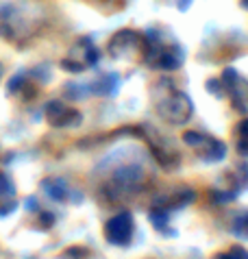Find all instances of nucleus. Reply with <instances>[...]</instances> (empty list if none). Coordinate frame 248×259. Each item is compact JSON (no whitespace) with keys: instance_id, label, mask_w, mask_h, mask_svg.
<instances>
[{"instance_id":"f257e3e1","label":"nucleus","mask_w":248,"mask_h":259,"mask_svg":"<svg viewBox=\"0 0 248 259\" xmlns=\"http://www.w3.org/2000/svg\"><path fill=\"white\" fill-rule=\"evenodd\" d=\"M142 61L152 70L172 72V70H179L185 63V48L179 44V39L166 35L163 31L148 28L144 33Z\"/></svg>"},{"instance_id":"f03ea898","label":"nucleus","mask_w":248,"mask_h":259,"mask_svg":"<svg viewBox=\"0 0 248 259\" xmlns=\"http://www.w3.org/2000/svg\"><path fill=\"white\" fill-rule=\"evenodd\" d=\"M150 98L155 105L159 118H163L170 124H185L194 116V103L183 90H179L170 78H161L152 85Z\"/></svg>"},{"instance_id":"7ed1b4c3","label":"nucleus","mask_w":248,"mask_h":259,"mask_svg":"<svg viewBox=\"0 0 248 259\" xmlns=\"http://www.w3.org/2000/svg\"><path fill=\"white\" fill-rule=\"evenodd\" d=\"M37 13L20 5H0V37L13 46L28 44L37 35Z\"/></svg>"},{"instance_id":"20e7f679","label":"nucleus","mask_w":248,"mask_h":259,"mask_svg":"<svg viewBox=\"0 0 248 259\" xmlns=\"http://www.w3.org/2000/svg\"><path fill=\"white\" fill-rule=\"evenodd\" d=\"M100 61V50L98 46L94 44L92 37H81L74 41L65 57L61 59V68L65 72H74V74H81L85 70H92L96 68Z\"/></svg>"},{"instance_id":"39448f33","label":"nucleus","mask_w":248,"mask_h":259,"mask_svg":"<svg viewBox=\"0 0 248 259\" xmlns=\"http://www.w3.org/2000/svg\"><path fill=\"white\" fill-rule=\"evenodd\" d=\"M109 55L118 61H131L144 57V33L137 31H118L109 41Z\"/></svg>"},{"instance_id":"423d86ee","label":"nucleus","mask_w":248,"mask_h":259,"mask_svg":"<svg viewBox=\"0 0 248 259\" xmlns=\"http://www.w3.org/2000/svg\"><path fill=\"white\" fill-rule=\"evenodd\" d=\"M48 81V74L42 70H22L7 83V94L20 100H31L39 94V88Z\"/></svg>"},{"instance_id":"0eeeda50","label":"nucleus","mask_w":248,"mask_h":259,"mask_svg":"<svg viewBox=\"0 0 248 259\" xmlns=\"http://www.w3.org/2000/svg\"><path fill=\"white\" fill-rule=\"evenodd\" d=\"M183 142L189 148H194V153L198 155L202 161L216 163V161H222L224 155H227V146H224L220 140L211 138V135H205L200 131H187L183 135Z\"/></svg>"},{"instance_id":"6e6552de","label":"nucleus","mask_w":248,"mask_h":259,"mask_svg":"<svg viewBox=\"0 0 248 259\" xmlns=\"http://www.w3.org/2000/svg\"><path fill=\"white\" fill-rule=\"evenodd\" d=\"M68 96H74V98H83V96H107L111 98L118 94V88H120V76L115 72H105V74H98L94 81L85 83V85H68Z\"/></svg>"},{"instance_id":"1a4fd4ad","label":"nucleus","mask_w":248,"mask_h":259,"mask_svg":"<svg viewBox=\"0 0 248 259\" xmlns=\"http://www.w3.org/2000/svg\"><path fill=\"white\" fill-rule=\"evenodd\" d=\"M224 94L229 96L233 109L239 113L248 111V78H244L235 68H227L220 78Z\"/></svg>"},{"instance_id":"9d476101","label":"nucleus","mask_w":248,"mask_h":259,"mask_svg":"<svg viewBox=\"0 0 248 259\" xmlns=\"http://www.w3.org/2000/svg\"><path fill=\"white\" fill-rule=\"evenodd\" d=\"M44 116H46L48 120V124H53V126H76V124H81V111L74 109L72 105H65L61 103V100H50V103L44 107Z\"/></svg>"},{"instance_id":"9b49d317","label":"nucleus","mask_w":248,"mask_h":259,"mask_svg":"<svg viewBox=\"0 0 248 259\" xmlns=\"http://www.w3.org/2000/svg\"><path fill=\"white\" fill-rule=\"evenodd\" d=\"M105 233L113 244L129 242L131 233H133V218H131V213H118L115 218H111L105 227Z\"/></svg>"},{"instance_id":"f8f14e48","label":"nucleus","mask_w":248,"mask_h":259,"mask_svg":"<svg viewBox=\"0 0 248 259\" xmlns=\"http://www.w3.org/2000/svg\"><path fill=\"white\" fill-rule=\"evenodd\" d=\"M16 205V194H13V183L9 177L0 172V213H9L11 207Z\"/></svg>"},{"instance_id":"ddd939ff","label":"nucleus","mask_w":248,"mask_h":259,"mask_svg":"<svg viewBox=\"0 0 248 259\" xmlns=\"http://www.w3.org/2000/svg\"><path fill=\"white\" fill-rule=\"evenodd\" d=\"M235 146L239 155L248 157V118H244L235 126Z\"/></svg>"},{"instance_id":"4468645a","label":"nucleus","mask_w":248,"mask_h":259,"mask_svg":"<svg viewBox=\"0 0 248 259\" xmlns=\"http://www.w3.org/2000/svg\"><path fill=\"white\" fill-rule=\"evenodd\" d=\"M237 227H239V229H237L239 233H242V235H248V215H244V218L237 222Z\"/></svg>"},{"instance_id":"2eb2a0df","label":"nucleus","mask_w":248,"mask_h":259,"mask_svg":"<svg viewBox=\"0 0 248 259\" xmlns=\"http://www.w3.org/2000/svg\"><path fill=\"white\" fill-rule=\"evenodd\" d=\"M239 5H242V9L248 11V0H239Z\"/></svg>"},{"instance_id":"dca6fc26","label":"nucleus","mask_w":248,"mask_h":259,"mask_svg":"<svg viewBox=\"0 0 248 259\" xmlns=\"http://www.w3.org/2000/svg\"><path fill=\"white\" fill-rule=\"evenodd\" d=\"M3 74H5V68H3V63H0V78H3Z\"/></svg>"}]
</instances>
